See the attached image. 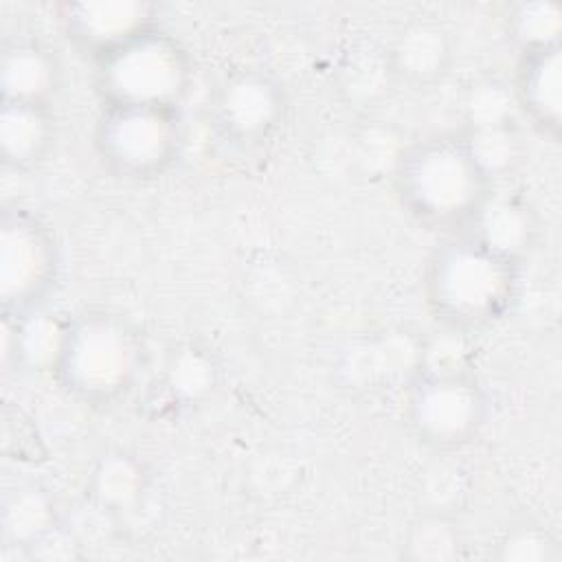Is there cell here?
<instances>
[{
	"instance_id": "8992f818",
	"label": "cell",
	"mask_w": 562,
	"mask_h": 562,
	"mask_svg": "<svg viewBox=\"0 0 562 562\" xmlns=\"http://www.w3.org/2000/svg\"><path fill=\"white\" fill-rule=\"evenodd\" d=\"M404 417L424 446L454 450L485 426L487 395L470 371L417 369L408 380Z\"/></svg>"
},
{
	"instance_id": "4fadbf2b",
	"label": "cell",
	"mask_w": 562,
	"mask_h": 562,
	"mask_svg": "<svg viewBox=\"0 0 562 562\" xmlns=\"http://www.w3.org/2000/svg\"><path fill=\"white\" fill-rule=\"evenodd\" d=\"M459 233L522 263L538 239V215L531 204L518 195L492 193Z\"/></svg>"
},
{
	"instance_id": "52a82bcc",
	"label": "cell",
	"mask_w": 562,
	"mask_h": 562,
	"mask_svg": "<svg viewBox=\"0 0 562 562\" xmlns=\"http://www.w3.org/2000/svg\"><path fill=\"white\" fill-rule=\"evenodd\" d=\"M59 246L48 224L29 209L4 206L0 217V303L7 316L42 310L59 279Z\"/></svg>"
},
{
	"instance_id": "7402d4cb",
	"label": "cell",
	"mask_w": 562,
	"mask_h": 562,
	"mask_svg": "<svg viewBox=\"0 0 562 562\" xmlns=\"http://www.w3.org/2000/svg\"><path fill=\"white\" fill-rule=\"evenodd\" d=\"M492 555L503 562H553L560 558V547L547 529L522 522L498 538Z\"/></svg>"
},
{
	"instance_id": "30bf717a",
	"label": "cell",
	"mask_w": 562,
	"mask_h": 562,
	"mask_svg": "<svg viewBox=\"0 0 562 562\" xmlns=\"http://www.w3.org/2000/svg\"><path fill=\"white\" fill-rule=\"evenodd\" d=\"M393 83L415 90L441 83L454 64V42L448 29L430 18H415L400 26L384 48Z\"/></svg>"
},
{
	"instance_id": "5b68a950",
	"label": "cell",
	"mask_w": 562,
	"mask_h": 562,
	"mask_svg": "<svg viewBox=\"0 0 562 562\" xmlns=\"http://www.w3.org/2000/svg\"><path fill=\"white\" fill-rule=\"evenodd\" d=\"M92 145L110 173L125 180H156L182 154L180 110L103 105L92 130Z\"/></svg>"
},
{
	"instance_id": "6da1fadb",
	"label": "cell",
	"mask_w": 562,
	"mask_h": 562,
	"mask_svg": "<svg viewBox=\"0 0 562 562\" xmlns=\"http://www.w3.org/2000/svg\"><path fill=\"white\" fill-rule=\"evenodd\" d=\"M391 173L402 209L439 231H463L494 193V180L474 158L463 132L432 134L402 147Z\"/></svg>"
},
{
	"instance_id": "2e32d148",
	"label": "cell",
	"mask_w": 562,
	"mask_h": 562,
	"mask_svg": "<svg viewBox=\"0 0 562 562\" xmlns=\"http://www.w3.org/2000/svg\"><path fill=\"white\" fill-rule=\"evenodd\" d=\"M147 492L149 474L145 463L125 450L105 452L94 463L88 479L90 501L114 518L134 512Z\"/></svg>"
},
{
	"instance_id": "ba28073f",
	"label": "cell",
	"mask_w": 562,
	"mask_h": 562,
	"mask_svg": "<svg viewBox=\"0 0 562 562\" xmlns=\"http://www.w3.org/2000/svg\"><path fill=\"white\" fill-rule=\"evenodd\" d=\"M285 116L288 94L281 81L255 68L231 72L211 101L215 132L239 149H255L270 140Z\"/></svg>"
},
{
	"instance_id": "603a6c76",
	"label": "cell",
	"mask_w": 562,
	"mask_h": 562,
	"mask_svg": "<svg viewBox=\"0 0 562 562\" xmlns=\"http://www.w3.org/2000/svg\"><path fill=\"white\" fill-rule=\"evenodd\" d=\"M463 136L474 158L492 180L509 171L520 160V145L514 134V127L465 130Z\"/></svg>"
},
{
	"instance_id": "7c38bea8",
	"label": "cell",
	"mask_w": 562,
	"mask_h": 562,
	"mask_svg": "<svg viewBox=\"0 0 562 562\" xmlns=\"http://www.w3.org/2000/svg\"><path fill=\"white\" fill-rule=\"evenodd\" d=\"M2 101L50 105L61 90V64L40 40H4L0 53Z\"/></svg>"
},
{
	"instance_id": "ac0fdd59",
	"label": "cell",
	"mask_w": 562,
	"mask_h": 562,
	"mask_svg": "<svg viewBox=\"0 0 562 562\" xmlns=\"http://www.w3.org/2000/svg\"><path fill=\"white\" fill-rule=\"evenodd\" d=\"M463 553V531L446 512H424L404 531L400 555L408 562H450Z\"/></svg>"
},
{
	"instance_id": "9c48e42d",
	"label": "cell",
	"mask_w": 562,
	"mask_h": 562,
	"mask_svg": "<svg viewBox=\"0 0 562 562\" xmlns=\"http://www.w3.org/2000/svg\"><path fill=\"white\" fill-rule=\"evenodd\" d=\"M55 13L64 37L92 64L160 26V7L147 0L61 2Z\"/></svg>"
},
{
	"instance_id": "44dd1931",
	"label": "cell",
	"mask_w": 562,
	"mask_h": 562,
	"mask_svg": "<svg viewBox=\"0 0 562 562\" xmlns=\"http://www.w3.org/2000/svg\"><path fill=\"white\" fill-rule=\"evenodd\" d=\"M516 112L512 88L501 79H479L463 97L465 130H503L512 127Z\"/></svg>"
},
{
	"instance_id": "d6986e66",
	"label": "cell",
	"mask_w": 562,
	"mask_h": 562,
	"mask_svg": "<svg viewBox=\"0 0 562 562\" xmlns=\"http://www.w3.org/2000/svg\"><path fill=\"white\" fill-rule=\"evenodd\" d=\"M505 33L520 53L560 46L562 9L558 2L529 0L516 2L505 13Z\"/></svg>"
},
{
	"instance_id": "8fae6325",
	"label": "cell",
	"mask_w": 562,
	"mask_h": 562,
	"mask_svg": "<svg viewBox=\"0 0 562 562\" xmlns=\"http://www.w3.org/2000/svg\"><path fill=\"white\" fill-rule=\"evenodd\" d=\"M562 46L520 53L512 94L516 110L553 140L562 132Z\"/></svg>"
},
{
	"instance_id": "3957f363",
	"label": "cell",
	"mask_w": 562,
	"mask_h": 562,
	"mask_svg": "<svg viewBox=\"0 0 562 562\" xmlns=\"http://www.w3.org/2000/svg\"><path fill=\"white\" fill-rule=\"evenodd\" d=\"M143 362L140 334L125 316L86 310L68 318L53 375L72 400L112 406L132 393Z\"/></svg>"
},
{
	"instance_id": "277c9868",
	"label": "cell",
	"mask_w": 562,
	"mask_h": 562,
	"mask_svg": "<svg viewBox=\"0 0 562 562\" xmlns=\"http://www.w3.org/2000/svg\"><path fill=\"white\" fill-rule=\"evenodd\" d=\"M189 50L160 26L94 61L103 105L180 110L193 86Z\"/></svg>"
},
{
	"instance_id": "7a4b0ae2",
	"label": "cell",
	"mask_w": 562,
	"mask_h": 562,
	"mask_svg": "<svg viewBox=\"0 0 562 562\" xmlns=\"http://www.w3.org/2000/svg\"><path fill=\"white\" fill-rule=\"evenodd\" d=\"M518 261L454 233L428 257L424 296L432 316L452 334H472L498 323L520 292Z\"/></svg>"
},
{
	"instance_id": "9a60e30c",
	"label": "cell",
	"mask_w": 562,
	"mask_h": 562,
	"mask_svg": "<svg viewBox=\"0 0 562 562\" xmlns=\"http://www.w3.org/2000/svg\"><path fill=\"white\" fill-rule=\"evenodd\" d=\"M68 318L44 314L42 310L26 316L2 314V362L29 371H55L61 353Z\"/></svg>"
},
{
	"instance_id": "ffe728a7",
	"label": "cell",
	"mask_w": 562,
	"mask_h": 562,
	"mask_svg": "<svg viewBox=\"0 0 562 562\" xmlns=\"http://www.w3.org/2000/svg\"><path fill=\"white\" fill-rule=\"evenodd\" d=\"M217 369L211 353L195 345L173 351L165 364L162 386L178 404H198L215 386Z\"/></svg>"
},
{
	"instance_id": "e0dca14e",
	"label": "cell",
	"mask_w": 562,
	"mask_h": 562,
	"mask_svg": "<svg viewBox=\"0 0 562 562\" xmlns=\"http://www.w3.org/2000/svg\"><path fill=\"white\" fill-rule=\"evenodd\" d=\"M55 527H59L57 507L48 490L26 483L18 485L4 496L2 529L7 540H11L15 547L26 551Z\"/></svg>"
},
{
	"instance_id": "5bb4252c",
	"label": "cell",
	"mask_w": 562,
	"mask_h": 562,
	"mask_svg": "<svg viewBox=\"0 0 562 562\" xmlns=\"http://www.w3.org/2000/svg\"><path fill=\"white\" fill-rule=\"evenodd\" d=\"M57 127L50 105L0 101V158L7 169L29 171L55 147Z\"/></svg>"
}]
</instances>
